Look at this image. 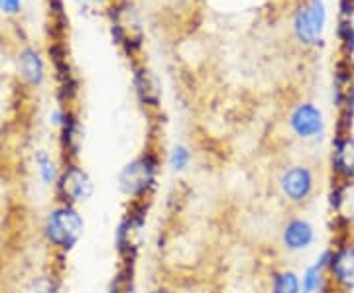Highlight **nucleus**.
I'll return each instance as SVG.
<instances>
[{"mask_svg":"<svg viewBox=\"0 0 354 293\" xmlns=\"http://www.w3.org/2000/svg\"><path fill=\"white\" fill-rule=\"evenodd\" d=\"M337 38L342 57H353L354 53V0H341L337 18Z\"/></svg>","mask_w":354,"mask_h":293,"instance_id":"15","label":"nucleus"},{"mask_svg":"<svg viewBox=\"0 0 354 293\" xmlns=\"http://www.w3.org/2000/svg\"><path fill=\"white\" fill-rule=\"evenodd\" d=\"M136 264H120L113 280L109 283V293H134V276Z\"/></svg>","mask_w":354,"mask_h":293,"instance_id":"19","label":"nucleus"},{"mask_svg":"<svg viewBox=\"0 0 354 293\" xmlns=\"http://www.w3.org/2000/svg\"><path fill=\"white\" fill-rule=\"evenodd\" d=\"M0 12L6 16H18L22 12V0H0Z\"/></svg>","mask_w":354,"mask_h":293,"instance_id":"22","label":"nucleus"},{"mask_svg":"<svg viewBox=\"0 0 354 293\" xmlns=\"http://www.w3.org/2000/svg\"><path fill=\"white\" fill-rule=\"evenodd\" d=\"M329 248L327 280L341 293H351L354 290V238L348 232L341 234Z\"/></svg>","mask_w":354,"mask_h":293,"instance_id":"9","label":"nucleus"},{"mask_svg":"<svg viewBox=\"0 0 354 293\" xmlns=\"http://www.w3.org/2000/svg\"><path fill=\"white\" fill-rule=\"evenodd\" d=\"M333 101L337 106V132H351L354 118V65L353 57H342L333 77Z\"/></svg>","mask_w":354,"mask_h":293,"instance_id":"7","label":"nucleus"},{"mask_svg":"<svg viewBox=\"0 0 354 293\" xmlns=\"http://www.w3.org/2000/svg\"><path fill=\"white\" fill-rule=\"evenodd\" d=\"M85 220L77 207L64 203H55L53 209L48 211L41 225V234L51 250L57 254L67 256L75 250V246L83 236Z\"/></svg>","mask_w":354,"mask_h":293,"instance_id":"2","label":"nucleus"},{"mask_svg":"<svg viewBox=\"0 0 354 293\" xmlns=\"http://www.w3.org/2000/svg\"><path fill=\"white\" fill-rule=\"evenodd\" d=\"M77 6L87 10V12H97L99 8H104L106 4H111L113 0H75Z\"/></svg>","mask_w":354,"mask_h":293,"instance_id":"23","label":"nucleus"},{"mask_svg":"<svg viewBox=\"0 0 354 293\" xmlns=\"http://www.w3.org/2000/svg\"><path fill=\"white\" fill-rule=\"evenodd\" d=\"M51 122L59 130V150L64 155V164L77 162L81 146H83V126H81L79 116L71 108L59 106L51 115Z\"/></svg>","mask_w":354,"mask_h":293,"instance_id":"10","label":"nucleus"},{"mask_svg":"<svg viewBox=\"0 0 354 293\" xmlns=\"http://www.w3.org/2000/svg\"><path fill=\"white\" fill-rule=\"evenodd\" d=\"M30 293H62V281L53 274H44L30 283Z\"/></svg>","mask_w":354,"mask_h":293,"instance_id":"21","label":"nucleus"},{"mask_svg":"<svg viewBox=\"0 0 354 293\" xmlns=\"http://www.w3.org/2000/svg\"><path fill=\"white\" fill-rule=\"evenodd\" d=\"M55 201L71 207L87 203L95 193V183L87 173V169L77 162H67L62 166L59 178L55 181Z\"/></svg>","mask_w":354,"mask_h":293,"instance_id":"6","label":"nucleus"},{"mask_svg":"<svg viewBox=\"0 0 354 293\" xmlns=\"http://www.w3.org/2000/svg\"><path fill=\"white\" fill-rule=\"evenodd\" d=\"M327 20H329V12L325 0H299L291 14L293 38L305 50L323 48Z\"/></svg>","mask_w":354,"mask_h":293,"instance_id":"3","label":"nucleus"},{"mask_svg":"<svg viewBox=\"0 0 354 293\" xmlns=\"http://www.w3.org/2000/svg\"><path fill=\"white\" fill-rule=\"evenodd\" d=\"M288 128L293 134V138L299 142H321L327 132V122L323 111L317 106L315 102L301 101L293 104L288 115Z\"/></svg>","mask_w":354,"mask_h":293,"instance_id":"8","label":"nucleus"},{"mask_svg":"<svg viewBox=\"0 0 354 293\" xmlns=\"http://www.w3.org/2000/svg\"><path fill=\"white\" fill-rule=\"evenodd\" d=\"M330 179L335 183L354 185V134L337 132L330 142L329 152Z\"/></svg>","mask_w":354,"mask_h":293,"instance_id":"11","label":"nucleus"},{"mask_svg":"<svg viewBox=\"0 0 354 293\" xmlns=\"http://www.w3.org/2000/svg\"><path fill=\"white\" fill-rule=\"evenodd\" d=\"M18 73L26 85L39 87L46 79V62L36 48H24L18 53Z\"/></svg>","mask_w":354,"mask_h":293,"instance_id":"14","label":"nucleus"},{"mask_svg":"<svg viewBox=\"0 0 354 293\" xmlns=\"http://www.w3.org/2000/svg\"><path fill=\"white\" fill-rule=\"evenodd\" d=\"M317 240L315 227L305 217H290L279 230V244L288 254H301L309 250Z\"/></svg>","mask_w":354,"mask_h":293,"instance_id":"12","label":"nucleus"},{"mask_svg":"<svg viewBox=\"0 0 354 293\" xmlns=\"http://www.w3.org/2000/svg\"><path fill=\"white\" fill-rule=\"evenodd\" d=\"M148 293H176L171 287H167V285H156V287H152Z\"/></svg>","mask_w":354,"mask_h":293,"instance_id":"24","label":"nucleus"},{"mask_svg":"<svg viewBox=\"0 0 354 293\" xmlns=\"http://www.w3.org/2000/svg\"><path fill=\"white\" fill-rule=\"evenodd\" d=\"M270 293H301V276L291 268H279L272 272Z\"/></svg>","mask_w":354,"mask_h":293,"instance_id":"18","label":"nucleus"},{"mask_svg":"<svg viewBox=\"0 0 354 293\" xmlns=\"http://www.w3.org/2000/svg\"><path fill=\"white\" fill-rule=\"evenodd\" d=\"M162 158L153 150H146L130 160L118 173V189L130 203H148L158 189Z\"/></svg>","mask_w":354,"mask_h":293,"instance_id":"1","label":"nucleus"},{"mask_svg":"<svg viewBox=\"0 0 354 293\" xmlns=\"http://www.w3.org/2000/svg\"><path fill=\"white\" fill-rule=\"evenodd\" d=\"M32 158H34V166L38 169V176L41 179V183L46 187H55V181L59 178L62 167L57 166V162L53 160V155L48 150L39 148V150L34 152Z\"/></svg>","mask_w":354,"mask_h":293,"instance_id":"17","label":"nucleus"},{"mask_svg":"<svg viewBox=\"0 0 354 293\" xmlns=\"http://www.w3.org/2000/svg\"><path fill=\"white\" fill-rule=\"evenodd\" d=\"M134 91L142 106L158 108L162 102V85L158 77L144 65H134Z\"/></svg>","mask_w":354,"mask_h":293,"instance_id":"13","label":"nucleus"},{"mask_svg":"<svg viewBox=\"0 0 354 293\" xmlns=\"http://www.w3.org/2000/svg\"><path fill=\"white\" fill-rule=\"evenodd\" d=\"M148 203H128V209L114 230V248L120 264H136L146 240Z\"/></svg>","mask_w":354,"mask_h":293,"instance_id":"4","label":"nucleus"},{"mask_svg":"<svg viewBox=\"0 0 354 293\" xmlns=\"http://www.w3.org/2000/svg\"><path fill=\"white\" fill-rule=\"evenodd\" d=\"M330 248H325L311 266H307L301 274V293H319L327 283V268H329Z\"/></svg>","mask_w":354,"mask_h":293,"instance_id":"16","label":"nucleus"},{"mask_svg":"<svg viewBox=\"0 0 354 293\" xmlns=\"http://www.w3.org/2000/svg\"><path fill=\"white\" fill-rule=\"evenodd\" d=\"M317 173L313 167L304 162L286 166L278 176V191L283 201L295 209L313 201L317 193Z\"/></svg>","mask_w":354,"mask_h":293,"instance_id":"5","label":"nucleus"},{"mask_svg":"<svg viewBox=\"0 0 354 293\" xmlns=\"http://www.w3.org/2000/svg\"><path fill=\"white\" fill-rule=\"evenodd\" d=\"M191 160H193V153H191L189 146H185V144H176L167 153V166L176 173L185 171L189 167Z\"/></svg>","mask_w":354,"mask_h":293,"instance_id":"20","label":"nucleus"}]
</instances>
